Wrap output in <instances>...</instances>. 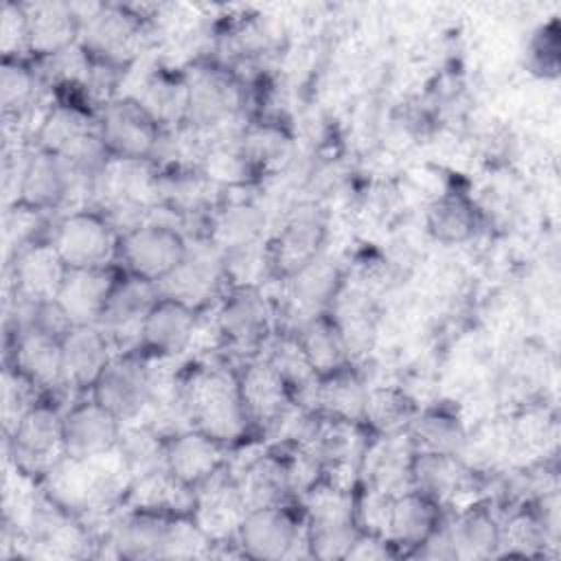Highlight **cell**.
<instances>
[{"mask_svg":"<svg viewBox=\"0 0 561 561\" xmlns=\"http://www.w3.org/2000/svg\"><path fill=\"white\" fill-rule=\"evenodd\" d=\"M178 397L191 427L221 440L230 449L245 443L250 423L243 410L237 370L224 364H195L178 375Z\"/></svg>","mask_w":561,"mask_h":561,"instance_id":"1","label":"cell"},{"mask_svg":"<svg viewBox=\"0 0 561 561\" xmlns=\"http://www.w3.org/2000/svg\"><path fill=\"white\" fill-rule=\"evenodd\" d=\"M186 250L188 237L180 217L167 206H156L142 224L118 237L116 267L158 285L182 263Z\"/></svg>","mask_w":561,"mask_h":561,"instance_id":"2","label":"cell"},{"mask_svg":"<svg viewBox=\"0 0 561 561\" xmlns=\"http://www.w3.org/2000/svg\"><path fill=\"white\" fill-rule=\"evenodd\" d=\"M311 559H344L359 526L355 522V489L320 478L300 500Z\"/></svg>","mask_w":561,"mask_h":561,"instance_id":"3","label":"cell"},{"mask_svg":"<svg viewBox=\"0 0 561 561\" xmlns=\"http://www.w3.org/2000/svg\"><path fill=\"white\" fill-rule=\"evenodd\" d=\"M153 362L156 359L140 348L118 351L88 394L107 408L121 423L140 421L158 397V390L164 386V377Z\"/></svg>","mask_w":561,"mask_h":561,"instance_id":"4","label":"cell"},{"mask_svg":"<svg viewBox=\"0 0 561 561\" xmlns=\"http://www.w3.org/2000/svg\"><path fill=\"white\" fill-rule=\"evenodd\" d=\"M221 346L243 357V362L263 353L274 335L276 307L254 283L230 285L213 305Z\"/></svg>","mask_w":561,"mask_h":561,"instance_id":"5","label":"cell"},{"mask_svg":"<svg viewBox=\"0 0 561 561\" xmlns=\"http://www.w3.org/2000/svg\"><path fill=\"white\" fill-rule=\"evenodd\" d=\"M81 35L79 44L96 59L129 66L149 39L147 18L129 4H72Z\"/></svg>","mask_w":561,"mask_h":561,"instance_id":"6","label":"cell"},{"mask_svg":"<svg viewBox=\"0 0 561 561\" xmlns=\"http://www.w3.org/2000/svg\"><path fill=\"white\" fill-rule=\"evenodd\" d=\"M7 458L13 469L39 482L64 456V410L57 399H39L18 425L4 434Z\"/></svg>","mask_w":561,"mask_h":561,"instance_id":"7","label":"cell"},{"mask_svg":"<svg viewBox=\"0 0 561 561\" xmlns=\"http://www.w3.org/2000/svg\"><path fill=\"white\" fill-rule=\"evenodd\" d=\"M234 541L245 559H311L305 517L298 502L250 508Z\"/></svg>","mask_w":561,"mask_h":561,"instance_id":"8","label":"cell"},{"mask_svg":"<svg viewBox=\"0 0 561 561\" xmlns=\"http://www.w3.org/2000/svg\"><path fill=\"white\" fill-rule=\"evenodd\" d=\"M188 103L186 125L204 136L226 138V127L237 123L243 110L241 83L221 66L193 64L184 70Z\"/></svg>","mask_w":561,"mask_h":561,"instance_id":"9","label":"cell"},{"mask_svg":"<svg viewBox=\"0 0 561 561\" xmlns=\"http://www.w3.org/2000/svg\"><path fill=\"white\" fill-rule=\"evenodd\" d=\"M48 241L70 270L116 267L118 232L96 208L59 213Z\"/></svg>","mask_w":561,"mask_h":561,"instance_id":"10","label":"cell"},{"mask_svg":"<svg viewBox=\"0 0 561 561\" xmlns=\"http://www.w3.org/2000/svg\"><path fill=\"white\" fill-rule=\"evenodd\" d=\"M230 287L224 252L208 239H188L182 263L158 283L160 296L180 300L197 311L213 307Z\"/></svg>","mask_w":561,"mask_h":561,"instance_id":"11","label":"cell"},{"mask_svg":"<svg viewBox=\"0 0 561 561\" xmlns=\"http://www.w3.org/2000/svg\"><path fill=\"white\" fill-rule=\"evenodd\" d=\"M99 138L110 158L153 160L162 127L134 96H118L96 112Z\"/></svg>","mask_w":561,"mask_h":561,"instance_id":"12","label":"cell"},{"mask_svg":"<svg viewBox=\"0 0 561 561\" xmlns=\"http://www.w3.org/2000/svg\"><path fill=\"white\" fill-rule=\"evenodd\" d=\"M237 381L250 430L261 434L276 432L296 405V397L278 370L263 355H256L241 364Z\"/></svg>","mask_w":561,"mask_h":561,"instance_id":"13","label":"cell"},{"mask_svg":"<svg viewBox=\"0 0 561 561\" xmlns=\"http://www.w3.org/2000/svg\"><path fill=\"white\" fill-rule=\"evenodd\" d=\"M158 298L160 291L156 283H149L125 272L118 274L105 302V309L96 322L107 333L116 351L138 348L140 327Z\"/></svg>","mask_w":561,"mask_h":561,"instance_id":"14","label":"cell"},{"mask_svg":"<svg viewBox=\"0 0 561 561\" xmlns=\"http://www.w3.org/2000/svg\"><path fill=\"white\" fill-rule=\"evenodd\" d=\"M9 348L7 362L33 381L46 397L57 399L59 392H68L64 377L61 340L33 327H20L7 331Z\"/></svg>","mask_w":561,"mask_h":561,"instance_id":"15","label":"cell"},{"mask_svg":"<svg viewBox=\"0 0 561 561\" xmlns=\"http://www.w3.org/2000/svg\"><path fill=\"white\" fill-rule=\"evenodd\" d=\"M245 513L248 504L228 465L195 486L191 515L208 535L213 546L234 541Z\"/></svg>","mask_w":561,"mask_h":561,"instance_id":"16","label":"cell"},{"mask_svg":"<svg viewBox=\"0 0 561 561\" xmlns=\"http://www.w3.org/2000/svg\"><path fill=\"white\" fill-rule=\"evenodd\" d=\"M123 423L88 392L64 410V447L70 458H94L116 447Z\"/></svg>","mask_w":561,"mask_h":561,"instance_id":"17","label":"cell"},{"mask_svg":"<svg viewBox=\"0 0 561 561\" xmlns=\"http://www.w3.org/2000/svg\"><path fill=\"white\" fill-rule=\"evenodd\" d=\"M199 311L160 296L149 309L138 337V348L151 357L173 359L195 344Z\"/></svg>","mask_w":561,"mask_h":561,"instance_id":"18","label":"cell"},{"mask_svg":"<svg viewBox=\"0 0 561 561\" xmlns=\"http://www.w3.org/2000/svg\"><path fill=\"white\" fill-rule=\"evenodd\" d=\"M68 267L50 245L35 241L7 259V285L13 298L28 302L53 300L61 287Z\"/></svg>","mask_w":561,"mask_h":561,"instance_id":"19","label":"cell"},{"mask_svg":"<svg viewBox=\"0 0 561 561\" xmlns=\"http://www.w3.org/2000/svg\"><path fill=\"white\" fill-rule=\"evenodd\" d=\"M228 467L243 493L248 511L296 502L289 465L283 449H259L241 462L228 460Z\"/></svg>","mask_w":561,"mask_h":561,"instance_id":"20","label":"cell"},{"mask_svg":"<svg viewBox=\"0 0 561 561\" xmlns=\"http://www.w3.org/2000/svg\"><path fill=\"white\" fill-rule=\"evenodd\" d=\"M324 217L316 206L294 210L285 226L267 243V265L283 280L313 261L324 241Z\"/></svg>","mask_w":561,"mask_h":561,"instance_id":"21","label":"cell"},{"mask_svg":"<svg viewBox=\"0 0 561 561\" xmlns=\"http://www.w3.org/2000/svg\"><path fill=\"white\" fill-rule=\"evenodd\" d=\"M412 460L414 447L405 434L392 436H370L362 467L359 484L386 495H399L412 486Z\"/></svg>","mask_w":561,"mask_h":561,"instance_id":"22","label":"cell"},{"mask_svg":"<svg viewBox=\"0 0 561 561\" xmlns=\"http://www.w3.org/2000/svg\"><path fill=\"white\" fill-rule=\"evenodd\" d=\"M116 353V346L99 324H75L61 337L64 377L68 392H90V388Z\"/></svg>","mask_w":561,"mask_h":561,"instance_id":"23","label":"cell"},{"mask_svg":"<svg viewBox=\"0 0 561 561\" xmlns=\"http://www.w3.org/2000/svg\"><path fill=\"white\" fill-rule=\"evenodd\" d=\"M228 458V445L195 427H186L164 440V467L193 489L224 469Z\"/></svg>","mask_w":561,"mask_h":561,"instance_id":"24","label":"cell"},{"mask_svg":"<svg viewBox=\"0 0 561 561\" xmlns=\"http://www.w3.org/2000/svg\"><path fill=\"white\" fill-rule=\"evenodd\" d=\"M412 486L445 511L476 489V471L462 456L414 451Z\"/></svg>","mask_w":561,"mask_h":561,"instance_id":"25","label":"cell"},{"mask_svg":"<svg viewBox=\"0 0 561 561\" xmlns=\"http://www.w3.org/2000/svg\"><path fill=\"white\" fill-rule=\"evenodd\" d=\"M443 508L416 489L392 495L383 539L399 557H410L440 524Z\"/></svg>","mask_w":561,"mask_h":561,"instance_id":"26","label":"cell"},{"mask_svg":"<svg viewBox=\"0 0 561 561\" xmlns=\"http://www.w3.org/2000/svg\"><path fill=\"white\" fill-rule=\"evenodd\" d=\"M118 274V267H68L55 300L72 324H96Z\"/></svg>","mask_w":561,"mask_h":561,"instance_id":"27","label":"cell"},{"mask_svg":"<svg viewBox=\"0 0 561 561\" xmlns=\"http://www.w3.org/2000/svg\"><path fill=\"white\" fill-rule=\"evenodd\" d=\"M31 31V59L50 57L79 44L81 22L72 2H24Z\"/></svg>","mask_w":561,"mask_h":561,"instance_id":"28","label":"cell"},{"mask_svg":"<svg viewBox=\"0 0 561 561\" xmlns=\"http://www.w3.org/2000/svg\"><path fill=\"white\" fill-rule=\"evenodd\" d=\"M445 522L456 559L476 561L500 554V515L486 502L467 504Z\"/></svg>","mask_w":561,"mask_h":561,"instance_id":"29","label":"cell"},{"mask_svg":"<svg viewBox=\"0 0 561 561\" xmlns=\"http://www.w3.org/2000/svg\"><path fill=\"white\" fill-rule=\"evenodd\" d=\"M543 500L513 504L504 515H500L497 557H539L546 552L552 539V522L546 515Z\"/></svg>","mask_w":561,"mask_h":561,"instance_id":"30","label":"cell"},{"mask_svg":"<svg viewBox=\"0 0 561 561\" xmlns=\"http://www.w3.org/2000/svg\"><path fill=\"white\" fill-rule=\"evenodd\" d=\"M368 390L370 388L359 370L353 364H346L318 377L311 408L333 421L362 425Z\"/></svg>","mask_w":561,"mask_h":561,"instance_id":"31","label":"cell"},{"mask_svg":"<svg viewBox=\"0 0 561 561\" xmlns=\"http://www.w3.org/2000/svg\"><path fill=\"white\" fill-rule=\"evenodd\" d=\"M48 85L42 81L31 59H2L0 68V105L7 125L24 129L35 114Z\"/></svg>","mask_w":561,"mask_h":561,"instance_id":"32","label":"cell"},{"mask_svg":"<svg viewBox=\"0 0 561 561\" xmlns=\"http://www.w3.org/2000/svg\"><path fill=\"white\" fill-rule=\"evenodd\" d=\"M291 333L296 335L318 377L346 364H353L348 342L331 311H320L316 316L305 318Z\"/></svg>","mask_w":561,"mask_h":561,"instance_id":"33","label":"cell"},{"mask_svg":"<svg viewBox=\"0 0 561 561\" xmlns=\"http://www.w3.org/2000/svg\"><path fill=\"white\" fill-rule=\"evenodd\" d=\"M195 504V489L178 480L167 467L136 478L125 497L123 506L142 508L164 515H191Z\"/></svg>","mask_w":561,"mask_h":561,"instance_id":"34","label":"cell"},{"mask_svg":"<svg viewBox=\"0 0 561 561\" xmlns=\"http://www.w3.org/2000/svg\"><path fill=\"white\" fill-rule=\"evenodd\" d=\"M265 228V215L263 210L248 202H228L224 206H217L210 217L208 239L224 252H237L250 245H256L261 241Z\"/></svg>","mask_w":561,"mask_h":561,"instance_id":"35","label":"cell"},{"mask_svg":"<svg viewBox=\"0 0 561 561\" xmlns=\"http://www.w3.org/2000/svg\"><path fill=\"white\" fill-rule=\"evenodd\" d=\"M134 99L149 112V116L162 129L180 127L186 121L188 90H186L184 72L167 70V68L153 70L145 79L140 94Z\"/></svg>","mask_w":561,"mask_h":561,"instance_id":"36","label":"cell"},{"mask_svg":"<svg viewBox=\"0 0 561 561\" xmlns=\"http://www.w3.org/2000/svg\"><path fill=\"white\" fill-rule=\"evenodd\" d=\"M408 436L414 451L427 454L462 456L469 445L465 423L456 412L447 408H432L419 412L408 427Z\"/></svg>","mask_w":561,"mask_h":561,"instance_id":"37","label":"cell"},{"mask_svg":"<svg viewBox=\"0 0 561 561\" xmlns=\"http://www.w3.org/2000/svg\"><path fill=\"white\" fill-rule=\"evenodd\" d=\"M285 280L289 285V298L302 311L300 322L327 311L340 291V272L322 252Z\"/></svg>","mask_w":561,"mask_h":561,"instance_id":"38","label":"cell"},{"mask_svg":"<svg viewBox=\"0 0 561 561\" xmlns=\"http://www.w3.org/2000/svg\"><path fill=\"white\" fill-rule=\"evenodd\" d=\"M267 353H261L285 379L289 390L296 397V403L311 408L318 373L309 364L302 346L298 344L296 335L291 331L285 333H274L272 340L265 344Z\"/></svg>","mask_w":561,"mask_h":561,"instance_id":"39","label":"cell"},{"mask_svg":"<svg viewBox=\"0 0 561 561\" xmlns=\"http://www.w3.org/2000/svg\"><path fill=\"white\" fill-rule=\"evenodd\" d=\"M237 142L252 175L274 173L291 156L289 134L280 125L267 121L243 125Z\"/></svg>","mask_w":561,"mask_h":561,"instance_id":"40","label":"cell"},{"mask_svg":"<svg viewBox=\"0 0 561 561\" xmlns=\"http://www.w3.org/2000/svg\"><path fill=\"white\" fill-rule=\"evenodd\" d=\"M416 414L419 408L408 392L401 388L381 386L368 390L362 425L370 436L405 434Z\"/></svg>","mask_w":561,"mask_h":561,"instance_id":"41","label":"cell"},{"mask_svg":"<svg viewBox=\"0 0 561 561\" xmlns=\"http://www.w3.org/2000/svg\"><path fill=\"white\" fill-rule=\"evenodd\" d=\"M425 224L436 241L465 243L476 234L480 226V213L467 195L443 193L430 204Z\"/></svg>","mask_w":561,"mask_h":561,"instance_id":"42","label":"cell"},{"mask_svg":"<svg viewBox=\"0 0 561 561\" xmlns=\"http://www.w3.org/2000/svg\"><path fill=\"white\" fill-rule=\"evenodd\" d=\"M164 436L145 421L123 423L116 449L125 460L131 482L151 471L164 469Z\"/></svg>","mask_w":561,"mask_h":561,"instance_id":"43","label":"cell"},{"mask_svg":"<svg viewBox=\"0 0 561 561\" xmlns=\"http://www.w3.org/2000/svg\"><path fill=\"white\" fill-rule=\"evenodd\" d=\"M46 394L11 364L2 370V430L9 434L18 421Z\"/></svg>","mask_w":561,"mask_h":561,"instance_id":"44","label":"cell"},{"mask_svg":"<svg viewBox=\"0 0 561 561\" xmlns=\"http://www.w3.org/2000/svg\"><path fill=\"white\" fill-rule=\"evenodd\" d=\"M2 59H31V31L24 2H4L0 13Z\"/></svg>","mask_w":561,"mask_h":561,"instance_id":"45","label":"cell"},{"mask_svg":"<svg viewBox=\"0 0 561 561\" xmlns=\"http://www.w3.org/2000/svg\"><path fill=\"white\" fill-rule=\"evenodd\" d=\"M394 557H399L397 550L383 537L359 530V535L355 537L344 561H366V559L379 561V559H394Z\"/></svg>","mask_w":561,"mask_h":561,"instance_id":"46","label":"cell"}]
</instances>
